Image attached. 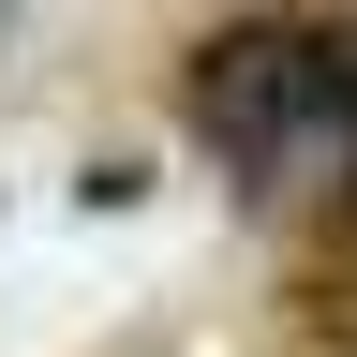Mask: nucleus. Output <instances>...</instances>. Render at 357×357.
<instances>
[{
    "label": "nucleus",
    "instance_id": "obj_1",
    "mask_svg": "<svg viewBox=\"0 0 357 357\" xmlns=\"http://www.w3.org/2000/svg\"><path fill=\"white\" fill-rule=\"evenodd\" d=\"M178 134L223 178H312L357 149V0H253L194 30L178 60Z\"/></svg>",
    "mask_w": 357,
    "mask_h": 357
},
{
    "label": "nucleus",
    "instance_id": "obj_2",
    "mask_svg": "<svg viewBox=\"0 0 357 357\" xmlns=\"http://www.w3.org/2000/svg\"><path fill=\"white\" fill-rule=\"evenodd\" d=\"M312 298H357V149L312 178Z\"/></svg>",
    "mask_w": 357,
    "mask_h": 357
}]
</instances>
